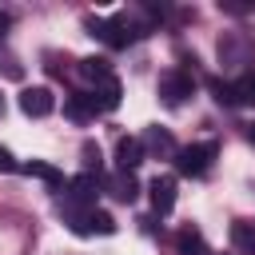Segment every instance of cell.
<instances>
[{
	"label": "cell",
	"instance_id": "6da1fadb",
	"mask_svg": "<svg viewBox=\"0 0 255 255\" xmlns=\"http://www.w3.org/2000/svg\"><path fill=\"white\" fill-rule=\"evenodd\" d=\"M215 155H219V143H215V139L187 143V147H179V151H175V171H179V175L199 179V175H207V171L215 167Z\"/></svg>",
	"mask_w": 255,
	"mask_h": 255
},
{
	"label": "cell",
	"instance_id": "7a4b0ae2",
	"mask_svg": "<svg viewBox=\"0 0 255 255\" xmlns=\"http://www.w3.org/2000/svg\"><path fill=\"white\" fill-rule=\"evenodd\" d=\"M104 187V175H92V171H80L68 179L64 195H60V207H80V211H92L96 207V195Z\"/></svg>",
	"mask_w": 255,
	"mask_h": 255
},
{
	"label": "cell",
	"instance_id": "3957f363",
	"mask_svg": "<svg viewBox=\"0 0 255 255\" xmlns=\"http://www.w3.org/2000/svg\"><path fill=\"white\" fill-rule=\"evenodd\" d=\"M251 60H255V44L243 32H223V40H219V64L223 68H239V76H243V72H251L247 68Z\"/></svg>",
	"mask_w": 255,
	"mask_h": 255
},
{
	"label": "cell",
	"instance_id": "277c9868",
	"mask_svg": "<svg viewBox=\"0 0 255 255\" xmlns=\"http://www.w3.org/2000/svg\"><path fill=\"white\" fill-rule=\"evenodd\" d=\"M155 92H159V100H163L167 108H179V104L195 92V76H191L187 68H167V72L159 76Z\"/></svg>",
	"mask_w": 255,
	"mask_h": 255
},
{
	"label": "cell",
	"instance_id": "5b68a950",
	"mask_svg": "<svg viewBox=\"0 0 255 255\" xmlns=\"http://www.w3.org/2000/svg\"><path fill=\"white\" fill-rule=\"evenodd\" d=\"M16 104H20V112H24L28 120H44V116H52V112H56V96H52V88H44V84L24 88Z\"/></svg>",
	"mask_w": 255,
	"mask_h": 255
},
{
	"label": "cell",
	"instance_id": "8992f818",
	"mask_svg": "<svg viewBox=\"0 0 255 255\" xmlns=\"http://www.w3.org/2000/svg\"><path fill=\"white\" fill-rule=\"evenodd\" d=\"M143 155H147V147H143L139 135H120L116 139V167L120 171H135L143 163Z\"/></svg>",
	"mask_w": 255,
	"mask_h": 255
},
{
	"label": "cell",
	"instance_id": "52a82bcc",
	"mask_svg": "<svg viewBox=\"0 0 255 255\" xmlns=\"http://www.w3.org/2000/svg\"><path fill=\"white\" fill-rule=\"evenodd\" d=\"M104 191H108L116 203H135V199H139V183H135L131 171H112V175H104Z\"/></svg>",
	"mask_w": 255,
	"mask_h": 255
},
{
	"label": "cell",
	"instance_id": "ba28073f",
	"mask_svg": "<svg viewBox=\"0 0 255 255\" xmlns=\"http://www.w3.org/2000/svg\"><path fill=\"white\" fill-rule=\"evenodd\" d=\"M147 195H151V211L155 215H171V207H175V175H155L147 183Z\"/></svg>",
	"mask_w": 255,
	"mask_h": 255
},
{
	"label": "cell",
	"instance_id": "9c48e42d",
	"mask_svg": "<svg viewBox=\"0 0 255 255\" xmlns=\"http://www.w3.org/2000/svg\"><path fill=\"white\" fill-rule=\"evenodd\" d=\"M96 100H92V92H68L64 96V116L68 120H76V124H88V120H96Z\"/></svg>",
	"mask_w": 255,
	"mask_h": 255
},
{
	"label": "cell",
	"instance_id": "30bf717a",
	"mask_svg": "<svg viewBox=\"0 0 255 255\" xmlns=\"http://www.w3.org/2000/svg\"><path fill=\"white\" fill-rule=\"evenodd\" d=\"M120 96H124V88H120L116 76H108V80H100V84L92 88V100H96L100 112H116V108H120Z\"/></svg>",
	"mask_w": 255,
	"mask_h": 255
},
{
	"label": "cell",
	"instance_id": "8fae6325",
	"mask_svg": "<svg viewBox=\"0 0 255 255\" xmlns=\"http://www.w3.org/2000/svg\"><path fill=\"white\" fill-rule=\"evenodd\" d=\"M139 139H143V147H147L151 155H175V151H179V147H175V139H171V131H167V128H159V124H151Z\"/></svg>",
	"mask_w": 255,
	"mask_h": 255
},
{
	"label": "cell",
	"instance_id": "7c38bea8",
	"mask_svg": "<svg viewBox=\"0 0 255 255\" xmlns=\"http://www.w3.org/2000/svg\"><path fill=\"white\" fill-rule=\"evenodd\" d=\"M20 171H24V175H36V179H44V183H48L52 191L68 187L64 171H60V167H52V163H44V159H28V163H20Z\"/></svg>",
	"mask_w": 255,
	"mask_h": 255
},
{
	"label": "cell",
	"instance_id": "4fadbf2b",
	"mask_svg": "<svg viewBox=\"0 0 255 255\" xmlns=\"http://www.w3.org/2000/svg\"><path fill=\"white\" fill-rule=\"evenodd\" d=\"M175 251L179 255H211L207 243H203V235H199V227H191V223H183L175 231Z\"/></svg>",
	"mask_w": 255,
	"mask_h": 255
},
{
	"label": "cell",
	"instance_id": "5bb4252c",
	"mask_svg": "<svg viewBox=\"0 0 255 255\" xmlns=\"http://www.w3.org/2000/svg\"><path fill=\"white\" fill-rule=\"evenodd\" d=\"M231 247L239 255H255V219H235L231 223Z\"/></svg>",
	"mask_w": 255,
	"mask_h": 255
},
{
	"label": "cell",
	"instance_id": "9a60e30c",
	"mask_svg": "<svg viewBox=\"0 0 255 255\" xmlns=\"http://www.w3.org/2000/svg\"><path fill=\"white\" fill-rule=\"evenodd\" d=\"M80 76L92 80V84H100V80L112 76V60H108V56H84V60H80Z\"/></svg>",
	"mask_w": 255,
	"mask_h": 255
},
{
	"label": "cell",
	"instance_id": "2e32d148",
	"mask_svg": "<svg viewBox=\"0 0 255 255\" xmlns=\"http://www.w3.org/2000/svg\"><path fill=\"white\" fill-rule=\"evenodd\" d=\"M231 88H235V104L255 108V68H251V72H243V76H235V80H231Z\"/></svg>",
	"mask_w": 255,
	"mask_h": 255
},
{
	"label": "cell",
	"instance_id": "e0dca14e",
	"mask_svg": "<svg viewBox=\"0 0 255 255\" xmlns=\"http://www.w3.org/2000/svg\"><path fill=\"white\" fill-rule=\"evenodd\" d=\"M207 92H211V100H215V104H223V108H231V104H235V88H231L227 80H219V76H207Z\"/></svg>",
	"mask_w": 255,
	"mask_h": 255
},
{
	"label": "cell",
	"instance_id": "ac0fdd59",
	"mask_svg": "<svg viewBox=\"0 0 255 255\" xmlns=\"http://www.w3.org/2000/svg\"><path fill=\"white\" fill-rule=\"evenodd\" d=\"M88 231H92V235H116V219H112L108 211L92 207V211H88Z\"/></svg>",
	"mask_w": 255,
	"mask_h": 255
},
{
	"label": "cell",
	"instance_id": "d6986e66",
	"mask_svg": "<svg viewBox=\"0 0 255 255\" xmlns=\"http://www.w3.org/2000/svg\"><path fill=\"white\" fill-rule=\"evenodd\" d=\"M80 155H84V171H92V175H100V171H104V159H100V143H92V139H84V147H80Z\"/></svg>",
	"mask_w": 255,
	"mask_h": 255
},
{
	"label": "cell",
	"instance_id": "ffe728a7",
	"mask_svg": "<svg viewBox=\"0 0 255 255\" xmlns=\"http://www.w3.org/2000/svg\"><path fill=\"white\" fill-rule=\"evenodd\" d=\"M0 72H4L8 80H20V76H24V68H20V64L12 60V56H4V60H0Z\"/></svg>",
	"mask_w": 255,
	"mask_h": 255
},
{
	"label": "cell",
	"instance_id": "44dd1931",
	"mask_svg": "<svg viewBox=\"0 0 255 255\" xmlns=\"http://www.w3.org/2000/svg\"><path fill=\"white\" fill-rule=\"evenodd\" d=\"M0 171H20V163L12 159V151H8V147H0Z\"/></svg>",
	"mask_w": 255,
	"mask_h": 255
},
{
	"label": "cell",
	"instance_id": "7402d4cb",
	"mask_svg": "<svg viewBox=\"0 0 255 255\" xmlns=\"http://www.w3.org/2000/svg\"><path fill=\"white\" fill-rule=\"evenodd\" d=\"M219 8H223V12H231V16H243V12H247V4H219Z\"/></svg>",
	"mask_w": 255,
	"mask_h": 255
},
{
	"label": "cell",
	"instance_id": "603a6c76",
	"mask_svg": "<svg viewBox=\"0 0 255 255\" xmlns=\"http://www.w3.org/2000/svg\"><path fill=\"white\" fill-rule=\"evenodd\" d=\"M8 24H12V16H8V12H0V40H4V32H8Z\"/></svg>",
	"mask_w": 255,
	"mask_h": 255
},
{
	"label": "cell",
	"instance_id": "cb8c5ba5",
	"mask_svg": "<svg viewBox=\"0 0 255 255\" xmlns=\"http://www.w3.org/2000/svg\"><path fill=\"white\" fill-rule=\"evenodd\" d=\"M247 139H251V143H255V124H247Z\"/></svg>",
	"mask_w": 255,
	"mask_h": 255
},
{
	"label": "cell",
	"instance_id": "d4e9b609",
	"mask_svg": "<svg viewBox=\"0 0 255 255\" xmlns=\"http://www.w3.org/2000/svg\"><path fill=\"white\" fill-rule=\"evenodd\" d=\"M0 112H4V100H0Z\"/></svg>",
	"mask_w": 255,
	"mask_h": 255
}]
</instances>
